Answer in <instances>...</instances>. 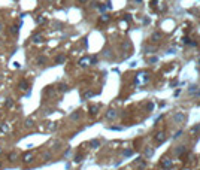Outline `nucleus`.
Masks as SVG:
<instances>
[{"mask_svg":"<svg viewBox=\"0 0 200 170\" xmlns=\"http://www.w3.org/2000/svg\"><path fill=\"white\" fill-rule=\"evenodd\" d=\"M33 160H35L33 151H29V152H24V154H23V161H24V164H30Z\"/></svg>","mask_w":200,"mask_h":170,"instance_id":"nucleus-1","label":"nucleus"},{"mask_svg":"<svg viewBox=\"0 0 200 170\" xmlns=\"http://www.w3.org/2000/svg\"><path fill=\"white\" fill-rule=\"evenodd\" d=\"M17 158H18V152H11V154H8V160H9L11 163H15Z\"/></svg>","mask_w":200,"mask_h":170,"instance_id":"nucleus-2","label":"nucleus"},{"mask_svg":"<svg viewBox=\"0 0 200 170\" xmlns=\"http://www.w3.org/2000/svg\"><path fill=\"white\" fill-rule=\"evenodd\" d=\"M21 26H23V23H20L18 26H14V27L11 29V33H12V35H17V33L20 32V29H21Z\"/></svg>","mask_w":200,"mask_h":170,"instance_id":"nucleus-3","label":"nucleus"},{"mask_svg":"<svg viewBox=\"0 0 200 170\" xmlns=\"http://www.w3.org/2000/svg\"><path fill=\"white\" fill-rule=\"evenodd\" d=\"M18 87H20V90H23V91H24V90H29V82H27V81H21V82L18 84Z\"/></svg>","mask_w":200,"mask_h":170,"instance_id":"nucleus-4","label":"nucleus"},{"mask_svg":"<svg viewBox=\"0 0 200 170\" xmlns=\"http://www.w3.org/2000/svg\"><path fill=\"white\" fill-rule=\"evenodd\" d=\"M33 124H35V121H33L32 118H27V120L24 121V126H26L27 128H32L33 127Z\"/></svg>","mask_w":200,"mask_h":170,"instance_id":"nucleus-5","label":"nucleus"},{"mask_svg":"<svg viewBox=\"0 0 200 170\" xmlns=\"http://www.w3.org/2000/svg\"><path fill=\"white\" fill-rule=\"evenodd\" d=\"M45 63H46V58H45V57H38V58H36V64H38V66H43Z\"/></svg>","mask_w":200,"mask_h":170,"instance_id":"nucleus-6","label":"nucleus"},{"mask_svg":"<svg viewBox=\"0 0 200 170\" xmlns=\"http://www.w3.org/2000/svg\"><path fill=\"white\" fill-rule=\"evenodd\" d=\"M8 130H9V126H8L6 123H3V124L0 126V133H6Z\"/></svg>","mask_w":200,"mask_h":170,"instance_id":"nucleus-7","label":"nucleus"},{"mask_svg":"<svg viewBox=\"0 0 200 170\" xmlns=\"http://www.w3.org/2000/svg\"><path fill=\"white\" fill-rule=\"evenodd\" d=\"M6 106L8 108H12L14 106V100L12 99H6Z\"/></svg>","mask_w":200,"mask_h":170,"instance_id":"nucleus-8","label":"nucleus"},{"mask_svg":"<svg viewBox=\"0 0 200 170\" xmlns=\"http://www.w3.org/2000/svg\"><path fill=\"white\" fill-rule=\"evenodd\" d=\"M90 145H91L93 148H97V146L100 145V142H99V140H91V142H90Z\"/></svg>","mask_w":200,"mask_h":170,"instance_id":"nucleus-9","label":"nucleus"},{"mask_svg":"<svg viewBox=\"0 0 200 170\" xmlns=\"http://www.w3.org/2000/svg\"><path fill=\"white\" fill-rule=\"evenodd\" d=\"M106 117H108V118H114V117H115V112H114V111H109V114H108Z\"/></svg>","mask_w":200,"mask_h":170,"instance_id":"nucleus-10","label":"nucleus"},{"mask_svg":"<svg viewBox=\"0 0 200 170\" xmlns=\"http://www.w3.org/2000/svg\"><path fill=\"white\" fill-rule=\"evenodd\" d=\"M55 61H57V63H63V61H64V57H63V55H61V57H57Z\"/></svg>","mask_w":200,"mask_h":170,"instance_id":"nucleus-11","label":"nucleus"},{"mask_svg":"<svg viewBox=\"0 0 200 170\" xmlns=\"http://www.w3.org/2000/svg\"><path fill=\"white\" fill-rule=\"evenodd\" d=\"M58 90H61V91H67V85H60Z\"/></svg>","mask_w":200,"mask_h":170,"instance_id":"nucleus-12","label":"nucleus"},{"mask_svg":"<svg viewBox=\"0 0 200 170\" xmlns=\"http://www.w3.org/2000/svg\"><path fill=\"white\" fill-rule=\"evenodd\" d=\"M90 111H91V114H93V115H94V114H97V106H93Z\"/></svg>","mask_w":200,"mask_h":170,"instance_id":"nucleus-13","label":"nucleus"},{"mask_svg":"<svg viewBox=\"0 0 200 170\" xmlns=\"http://www.w3.org/2000/svg\"><path fill=\"white\" fill-rule=\"evenodd\" d=\"M43 21H45V20H43L42 17H38V18H36V23H38V24H42Z\"/></svg>","mask_w":200,"mask_h":170,"instance_id":"nucleus-14","label":"nucleus"},{"mask_svg":"<svg viewBox=\"0 0 200 170\" xmlns=\"http://www.w3.org/2000/svg\"><path fill=\"white\" fill-rule=\"evenodd\" d=\"M170 164H172L170 161H163V167H169Z\"/></svg>","mask_w":200,"mask_h":170,"instance_id":"nucleus-15","label":"nucleus"},{"mask_svg":"<svg viewBox=\"0 0 200 170\" xmlns=\"http://www.w3.org/2000/svg\"><path fill=\"white\" fill-rule=\"evenodd\" d=\"M157 140H164V134H157Z\"/></svg>","mask_w":200,"mask_h":170,"instance_id":"nucleus-16","label":"nucleus"},{"mask_svg":"<svg viewBox=\"0 0 200 170\" xmlns=\"http://www.w3.org/2000/svg\"><path fill=\"white\" fill-rule=\"evenodd\" d=\"M35 42H42V38H40L39 35H38V36H35Z\"/></svg>","mask_w":200,"mask_h":170,"instance_id":"nucleus-17","label":"nucleus"},{"mask_svg":"<svg viewBox=\"0 0 200 170\" xmlns=\"http://www.w3.org/2000/svg\"><path fill=\"white\" fill-rule=\"evenodd\" d=\"M2 29H3V24H2V23H0V32H2Z\"/></svg>","mask_w":200,"mask_h":170,"instance_id":"nucleus-18","label":"nucleus"},{"mask_svg":"<svg viewBox=\"0 0 200 170\" xmlns=\"http://www.w3.org/2000/svg\"><path fill=\"white\" fill-rule=\"evenodd\" d=\"M2 152H3V148H2V146H0V154H2Z\"/></svg>","mask_w":200,"mask_h":170,"instance_id":"nucleus-19","label":"nucleus"},{"mask_svg":"<svg viewBox=\"0 0 200 170\" xmlns=\"http://www.w3.org/2000/svg\"><path fill=\"white\" fill-rule=\"evenodd\" d=\"M3 169V164H2V163H0V170Z\"/></svg>","mask_w":200,"mask_h":170,"instance_id":"nucleus-20","label":"nucleus"},{"mask_svg":"<svg viewBox=\"0 0 200 170\" xmlns=\"http://www.w3.org/2000/svg\"><path fill=\"white\" fill-rule=\"evenodd\" d=\"M81 2H85V0H81Z\"/></svg>","mask_w":200,"mask_h":170,"instance_id":"nucleus-21","label":"nucleus"}]
</instances>
